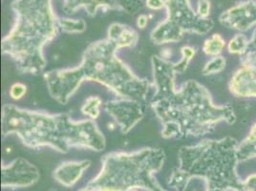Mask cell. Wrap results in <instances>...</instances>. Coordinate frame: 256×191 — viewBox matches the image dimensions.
<instances>
[{"instance_id": "obj_25", "label": "cell", "mask_w": 256, "mask_h": 191, "mask_svg": "<svg viewBox=\"0 0 256 191\" xmlns=\"http://www.w3.org/2000/svg\"><path fill=\"white\" fill-rule=\"evenodd\" d=\"M146 5L151 10H160L164 8V0H146Z\"/></svg>"}, {"instance_id": "obj_4", "label": "cell", "mask_w": 256, "mask_h": 191, "mask_svg": "<svg viewBox=\"0 0 256 191\" xmlns=\"http://www.w3.org/2000/svg\"><path fill=\"white\" fill-rule=\"evenodd\" d=\"M14 24L1 43L2 53L16 62L22 74H40L46 67L44 47L60 30V18L52 0H14Z\"/></svg>"}, {"instance_id": "obj_15", "label": "cell", "mask_w": 256, "mask_h": 191, "mask_svg": "<svg viewBox=\"0 0 256 191\" xmlns=\"http://www.w3.org/2000/svg\"><path fill=\"white\" fill-rule=\"evenodd\" d=\"M224 45H226V42H224V38L221 36V34H215L212 36H210V38L204 40L203 45V52L208 56H216L222 53Z\"/></svg>"}, {"instance_id": "obj_26", "label": "cell", "mask_w": 256, "mask_h": 191, "mask_svg": "<svg viewBox=\"0 0 256 191\" xmlns=\"http://www.w3.org/2000/svg\"><path fill=\"white\" fill-rule=\"evenodd\" d=\"M148 23V16L146 14H140L137 20V26L140 29H144Z\"/></svg>"}, {"instance_id": "obj_22", "label": "cell", "mask_w": 256, "mask_h": 191, "mask_svg": "<svg viewBox=\"0 0 256 191\" xmlns=\"http://www.w3.org/2000/svg\"><path fill=\"white\" fill-rule=\"evenodd\" d=\"M236 191H256V173L248 176L245 180H242Z\"/></svg>"}, {"instance_id": "obj_11", "label": "cell", "mask_w": 256, "mask_h": 191, "mask_svg": "<svg viewBox=\"0 0 256 191\" xmlns=\"http://www.w3.org/2000/svg\"><path fill=\"white\" fill-rule=\"evenodd\" d=\"M220 22L226 28L237 31H248L256 25V3L248 1L224 12Z\"/></svg>"}, {"instance_id": "obj_20", "label": "cell", "mask_w": 256, "mask_h": 191, "mask_svg": "<svg viewBox=\"0 0 256 191\" xmlns=\"http://www.w3.org/2000/svg\"><path fill=\"white\" fill-rule=\"evenodd\" d=\"M224 67H226L224 58L221 56H216L204 65V67L203 68V74L206 76L217 74V73L222 72L224 70Z\"/></svg>"}, {"instance_id": "obj_27", "label": "cell", "mask_w": 256, "mask_h": 191, "mask_svg": "<svg viewBox=\"0 0 256 191\" xmlns=\"http://www.w3.org/2000/svg\"><path fill=\"white\" fill-rule=\"evenodd\" d=\"M78 191H94L91 188H89L88 186H86V188H82V190H80Z\"/></svg>"}, {"instance_id": "obj_23", "label": "cell", "mask_w": 256, "mask_h": 191, "mask_svg": "<svg viewBox=\"0 0 256 191\" xmlns=\"http://www.w3.org/2000/svg\"><path fill=\"white\" fill-rule=\"evenodd\" d=\"M26 91H27V88L25 85L22 84L20 82H16L12 85L10 88V96L12 98L16 100L22 98V96L26 94Z\"/></svg>"}, {"instance_id": "obj_28", "label": "cell", "mask_w": 256, "mask_h": 191, "mask_svg": "<svg viewBox=\"0 0 256 191\" xmlns=\"http://www.w3.org/2000/svg\"><path fill=\"white\" fill-rule=\"evenodd\" d=\"M162 191H166V190H164V188H162ZM208 191H224V190H208Z\"/></svg>"}, {"instance_id": "obj_5", "label": "cell", "mask_w": 256, "mask_h": 191, "mask_svg": "<svg viewBox=\"0 0 256 191\" xmlns=\"http://www.w3.org/2000/svg\"><path fill=\"white\" fill-rule=\"evenodd\" d=\"M238 142L226 137L206 140L179 150V166L168 180L172 190L182 191L192 179L204 180L212 190L236 191L242 180L237 174Z\"/></svg>"}, {"instance_id": "obj_1", "label": "cell", "mask_w": 256, "mask_h": 191, "mask_svg": "<svg viewBox=\"0 0 256 191\" xmlns=\"http://www.w3.org/2000/svg\"><path fill=\"white\" fill-rule=\"evenodd\" d=\"M138 40L139 34L133 28L112 23L106 38L90 44L78 66L44 74L49 94L60 104H66L86 80L104 85L120 98L146 102L153 84L134 74L117 56L120 49L133 47Z\"/></svg>"}, {"instance_id": "obj_6", "label": "cell", "mask_w": 256, "mask_h": 191, "mask_svg": "<svg viewBox=\"0 0 256 191\" xmlns=\"http://www.w3.org/2000/svg\"><path fill=\"white\" fill-rule=\"evenodd\" d=\"M166 160L160 148H142L126 153L113 152L102 158V170L88 186L94 191H128L142 188L162 191L154 179Z\"/></svg>"}, {"instance_id": "obj_30", "label": "cell", "mask_w": 256, "mask_h": 191, "mask_svg": "<svg viewBox=\"0 0 256 191\" xmlns=\"http://www.w3.org/2000/svg\"><path fill=\"white\" fill-rule=\"evenodd\" d=\"M51 191H54V190H51Z\"/></svg>"}, {"instance_id": "obj_7", "label": "cell", "mask_w": 256, "mask_h": 191, "mask_svg": "<svg viewBox=\"0 0 256 191\" xmlns=\"http://www.w3.org/2000/svg\"><path fill=\"white\" fill-rule=\"evenodd\" d=\"M166 18L150 34L156 44L180 42L184 32L204 36L210 32L214 23L210 18H202L193 11L190 0H164Z\"/></svg>"}, {"instance_id": "obj_29", "label": "cell", "mask_w": 256, "mask_h": 191, "mask_svg": "<svg viewBox=\"0 0 256 191\" xmlns=\"http://www.w3.org/2000/svg\"><path fill=\"white\" fill-rule=\"evenodd\" d=\"M128 191H136V190H128Z\"/></svg>"}, {"instance_id": "obj_8", "label": "cell", "mask_w": 256, "mask_h": 191, "mask_svg": "<svg viewBox=\"0 0 256 191\" xmlns=\"http://www.w3.org/2000/svg\"><path fill=\"white\" fill-rule=\"evenodd\" d=\"M142 8V0H64L62 6L66 14H73L84 9L90 16H95L100 9L134 14Z\"/></svg>"}, {"instance_id": "obj_14", "label": "cell", "mask_w": 256, "mask_h": 191, "mask_svg": "<svg viewBox=\"0 0 256 191\" xmlns=\"http://www.w3.org/2000/svg\"><path fill=\"white\" fill-rule=\"evenodd\" d=\"M239 162L256 158V124L252 126L248 137L238 146Z\"/></svg>"}, {"instance_id": "obj_21", "label": "cell", "mask_w": 256, "mask_h": 191, "mask_svg": "<svg viewBox=\"0 0 256 191\" xmlns=\"http://www.w3.org/2000/svg\"><path fill=\"white\" fill-rule=\"evenodd\" d=\"M241 64H250L256 66V30L252 40L248 42V47L244 56H242Z\"/></svg>"}, {"instance_id": "obj_9", "label": "cell", "mask_w": 256, "mask_h": 191, "mask_svg": "<svg viewBox=\"0 0 256 191\" xmlns=\"http://www.w3.org/2000/svg\"><path fill=\"white\" fill-rule=\"evenodd\" d=\"M146 102L131 100L108 102L104 106L107 113L115 120L122 133L126 134L134 128L144 116Z\"/></svg>"}, {"instance_id": "obj_24", "label": "cell", "mask_w": 256, "mask_h": 191, "mask_svg": "<svg viewBox=\"0 0 256 191\" xmlns=\"http://www.w3.org/2000/svg\"><path fill=\"white\" fill-rule=\"evenodd\" d=\"M210 10V2L208 0H199L197 14L202 18H208Z\"/></svg>"}, {"instance_id": "obj_19", "label": "cell", "mask_w": 256, "mask_h": 191, "mask_svg": "<svg viewBox=\"0 0 256 191\" xmlns=\"http://www.w3.org/2000/svg\"><path fill=\"white\" fill-rule=\"evenodd\" d=\"M195 53H196V50L190 46H184L182 48L181 60L175 64V68L178 74H182L186 70L190 60L195 56Z\"/></svg>"}, {"instance_id": "obj_2", "label": "cell", "mask_w": 256, "mask_h": 191, "mask_svg": "<svg viewBox=\"0 0 256 191\" xmlns=\"http://www.w3.org/2000/svg\"><path fill=\"white\" fill-rule=\"evenodd\" d=\"M151 62L155 93L150 106L162 126L164 138L203 137L221 122L234 124V108L230 104L216 106L210 92L199 82L190 80L175 88L178 74L175 64L158 56Z\"/></svg>"}, {"instance_id": "obj_16", "label": "cell", "mask_w": 256, "mask_h": 191, "mask_svg": "<svg viewBox=\"0 0 256 191\" xmlns=\"http://www.w3.org/2000/svg\"><path fill=\"white\" fill-rule=\"evenodd\" d=\"M248 42H250V40L244 34H236L228 43V52L232 54L244 56L248 50Z\"/></svg>"}, {"instance_id": "obj_13", "label": "cell", "mask_w": 256, "mask_h": 191, "mask_svg": "<svg viewBox=\"0 0 256 191\" xmlns=\"http://www.w3.org/2000/svg\"><path fill=\"white\" fill-rule=\"evenodd\" d=\"M91 162L88 160L80 162H67L56 168L54 176L60 184L66 188H70L80 179L84 170H87Z\"/></svg>"}, {"instance_id": "obj_10", "label": "cell", "mask_w": 256, "mask_h": 191, "mask_svg": "<svg viewBox=\"0 0 256 191\" xmlns=\"http://www.w3.org/2000/svg\"><path fill=\"white\" fill-rule=\"evenodd\" d=\"M40 179V172L26 160L18 158L9 164H2V188H26Z\"/></svg>"}, {"instance_id": "obj_12", "label": "cell", "mask_w": 256, "mask_h": 191, "mask_svg": "<svg viewBox=\"0 0 256 191\" xmlns=\"http://www.w3.org/2000/svg\"><path fill=\"white\" fill-rule=\"evenodd\" d=\"M230 91L238 98H256V66L242 64L230 82Z\"/></svg>"}, {"instance_id": "obj_17", "label": "cell", "mask_w": 256, "mask_h": 191, "mask_svg": "<svg viewBox=\"0 0 256 191\" xmlns=\"http://www.w3.org/2000/svg\"><path fill=\"white\" fill-rule=\"evenodd\" d=\"M102 106V100L98 96L88 98L82 107V112L90 118L91 120H96L100 116V106Z\"/></svg>"}, {"instance_id": "obj_18", "label": "cell", "mask_w": 256, "mask_h": 191, "mask_svg": "<svg viewBox=\"0 0 256 191\" xmlns=\"http://www.w3.org/2000/svg\"><path fill=\"white\" fill-rule=\"evenodd\" d=\"M86 29V23L82 20L60 18V30L69 34L82 32Z\"/></svg>"}, {"instance_id": "obj_3", "label": "cell", "mask_w": 256, "mask_h": 191, "mask_svg": "<svg viewBox=\"0 0 256 191\" xmlns=\"http://www.w3.org/2000/svg\"><path fill=\"white\" fill-rule=\"evenodd\" d=\"M16 135L29 148L49 146L66 153L71 148L102 151L106 138L94 120H73L69 114H48L5 104L2 109V136Z\"/></svg>"}]
</instances>
